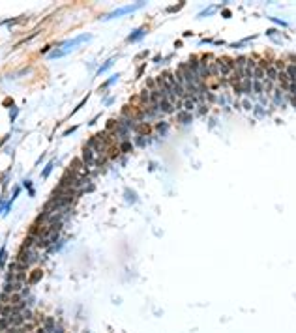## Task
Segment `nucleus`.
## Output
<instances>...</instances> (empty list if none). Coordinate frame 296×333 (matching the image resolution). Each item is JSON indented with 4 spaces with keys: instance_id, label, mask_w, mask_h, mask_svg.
<instances>
[{
    "instance_id": "f257e3e1",
    "label": "nucleus",
    "mask_w": 296,
    "mask_h": 333,
    "mask_svg": "<svg viewBox=\"0 0 296 333\" xmlns=\"http://www.w3.org/2000/svg\"><path fill=\"white\" fill-rule=\"evenodd\" d=\"M39 249H36V247H23L19 251V254H17V262L23 266L25 270H28L30 266H34L38 260H39V253H38Z\"/></svg>"
},
{
    "instance_id": "f03ea898",
    "label": "nucleus",
    "mask_w": 296,
    "mask_h": 333,
    "mask_svg": "<svg viewBox=\"0 0 296 333\" xmlns=\"http://www.w3.org/2000/svg\"><path fill=\"white\" fill-rule=\"evenodd\" d=\"M217 64H219V75H221L223 79H229V77H231V73L234 71L233 60H229V58H217ZM223 79H221V81H223Z\"/></svg>"
},
{
    "instance_id": "7ed1b4c3",
    "label": "nucleus",
    "mask_w": 296,
    "mask_h": 333,
    "mask_svg": "<svg viewBox=\"0 0 296 333\" xmlns=\"http://www.w3.org/2000/svg\"><path fill=\"white\" fill-rule=\"evenodd\" d=\"M142 6V2H139V4H131V6H126V8H120V9H114L113 13H109L105 19H113V17H120V15H126V13H129V12H133V9H137V8H141Z\"/></svg>"
},
{
    "instance_id": "20e7f679",
    "label": "nucleus",
    "mask_w": 296,
    "mask_h": 333,
    "mask_svg": "<svg viewBox=\"0 0 296 333\" xmlns=\"http://www.w3.org/2000/svg\"><path fill=\"white\" fill-rule=\"evenodd\" d=\"M142 36H145V28H139V30H135V32H131V36L128 38V41H137V39H141Z\"/></svg>"
},
{
    "instance_id": "39448f33",
    "label": "nucleus",
    "mask_w": 296,
    "mask_h": 333,
    "mask_svg": "<svg viewBox=\"0 0 296 333\" xmlns=\"http://www.w3.org/2000/svg\"><path fill=\"white\" fill-rule=\"evenodd\" d=\"M51 170H53V163H49V165H47V166H45V170H43V172H41V178H47V176H49V174H51Z\"/></svg>"
},
{
    "instance_id": "423d86ee",
    "label": "nucleus",
    "mask_w": 296,
    "mask_h": 333,
    "mask_svg": "<svg viewBox=\"0 0 296 333\" xmlns=\"http://www.w3.org/2000/svg\"><path fill=\"white\" fill-rule=\"evenodd\" d=\"M178 118H180L182 122H189V118H191V116H189L188 113H180V114H178Z\"/></svg>"
},
{
    "instance_id": "0eeeda50",
    "label": "nucleus",
    "mask_w": 296,
    "mask_h": 333,
    "mask_svg": "<svg viewBox=\"0 0 296 333\" xmlns=\"http://www.w3.org/2000/svg\"><path fill=\"white\" fill-rule=\"evenodd\" d=\"M39 277H41V271H36L34 275H32V279H30V283H36V281H39Z\"/></svg>"
},
{
    "instance_id": "6e6552de",
    "label": "nucleus",
    "mask_w": 296,
    "mask_h": 333,
    "mask_svg": "<svg viewBox=\"0 0 296 333\" xmlns=\"http://www.w3.org/2000/svg\"><path fill=\"white\" fill-rule=\"evenodd\" d=\"M4 257H6V247H2V251H0V266L4 264Z\"/></svg>"
}]
</instances>
